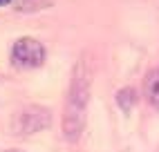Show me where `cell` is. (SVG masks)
<instances>
[{"label":"cell","instance_id":"obj_1","mask_svg":"<svg viewBox=\"0 0 159 152\" xmlns=\"http://www.w3.org/2000/svg\"><path fill=\"white\" fill-rule=\"evenodd\" d=\"M90 92H92V65L88 54H83L81 60L72 69V81L65 99V110H63V136L70 143L79 141L83 127H85Z\"/></svg>","mask_w":159,"mask_h":152},{"label":"cell","instance_id":"obj_2","mask_svg":"<svg viewBox=\"0 0 159 152\" xmlns=\"http://www.w3.org/2000/svg\"><path fill=\"white\" fill-rule=\"evenodd\" d=\"M49 123H52V114H49L47 107L27 105L14 116L11 130H14V134L29 136V134H36V132H40V130L49 127Z\"/></svg>","mask_w":159,"mask_h":152},{"label":"cell","instance_id":"obj_3","mask_svg":"<svg viewBox=\"0 0 159 152\" xmlns=\"http://www.w3.org/2000/svg\"><path fill=\"white\" fill-rule=\"evenodd\" d=\"M11 60H14V65L27 67V69L40 67L45 63V47L36 38H29V36L18 38L11 47Z\"/></svg>","mask_w":159,"mask_h":152},{"label":"cell","instance_id":"obj_4","mask_svg":"<svg viewBox=\"0 0 159 152\" xmlns=\"http://www.w3.org/2000/svg\"><path fill=\"white\" fill-rule=\"evenodd\" d=\"M143 90H146V96L157 110H159V67L150 69L146 74V81H143Z\"/></svg>","mask_w":159,"mask_h":152},{"label":"cell","instance_id":"obj_5","mask_svg":"<svg viewBox=\"0 0 159 152\" xmlns=\"http://www.w3.org/2000/svg\"><path fill=\"white\" fill-rule=\"evenodd\" d=\"M134 101H137V94H134L132 87H123V90L116 92V103H119V107L123 112H128L130 107L134 105Z\"/></svg>","mask_w":159,"mask_h":152},{"label":"cell","instance_id":"obj_6","mask_svg":"<svg viewBox=\"0 0 159 152\" xmlns=\"http://www.w3.org/2000/svg\"><path fill=\"white\" fill-rule=\"evenodd\" d=\"M52 5V0H16V9L18 11H38Z\"/></svg>","mask_w":159,"mask_h":152},{"label":"cell","instance_id":"obj_7","mask_svg":"<svg viewBox=\"0 0 159 152\" xmlns=\"http://www.w3.org/2000/svg\"><path fill=\"white\" fill-rule=\"evenodd\" d=\"M9 2H14V0H0V7H5V5H9Z\"/></svg>","mask_w":159,"mask_h":152}]
</instances>
